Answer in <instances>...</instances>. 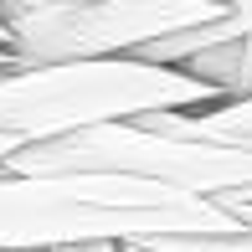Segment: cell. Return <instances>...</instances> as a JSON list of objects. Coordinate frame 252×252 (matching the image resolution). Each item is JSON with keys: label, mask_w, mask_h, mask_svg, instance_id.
<instances>
[{"label": "cell", "mask_w": 252, "mask_h": 252, "mask_svg": "<svg viewBox=\"0 0 252 252\" xmlns=\"http://www.w3.org/2000/svg\"><path fill=\"white\" fill-rule=\"evenodd\" d=\"M21 150H26V139H16V134H0V170H5Z\"/></svg>", "instance_id": "6"}, {"label": "cell", "mask_w": 252, "mask_h": 252, "mask_svg": "<svg viewBox=\"0 0 252 252\" xmlns=\"http://www.w3.org/2000/svg\"><path fill=\"white\" fill-rule=\"evenodd\" d=\"M62 252H124V247H108V242H98V247H62Z\"/></svg>", "instance_id": "7"}, {"label": "cell", "mask_w": 252, "mask_h": 252, "mask_svg": "<svg viewBox=\"0 0 252 252\" xmlns=\"http://www.w3.org/2000/svg\"><path fill=\"white\" fill-rule=\"evenodd\" d=\"M124 252H150V247H124Z\"/></svg>", "instance_id": "9"}, {"label": "cell", "mask_w": 252, "mask_h": 252, "mask_svg": "<svg viewBox=\"0 0 252 252\" xmlns=\"http://www.w3.org/2000/svg\"><path fill=\"white\" fill-rule=\"evenodd\" d=\"M242 216L139 175H0V252L139 247L159 237H237Z\"/></svg>", "instance_id": "1"}, {"label": "cell", "mask_w": 252, "mask_h": 252, "mask_svg": "<svg viewBox=\"0 0 252 252\" xmlns=\"http://www.w3.org/2000/svg\"><path fill=\"white\" fill-rule=\"evenodd\" d=\"M226 5L211 0H5L0 21L26 67L113 62L190 26H216Z\"/></svg>", "instance_id": "2"}, {"label": "cell", "mask_w": 252, "mask_h": 252, "mask_svg": "<svg viewBox=\"0 0 252 252\" xmlns=\"http://www.w3.org/2000/svg\"><path fill=\"white\" fill-rule=\"evenodd\" d=\"M134 124H144V129H155V134H190V139L247 144L252 150V98L196 108V113H150V119H134Z\"/></svg>", "instance_id": "3"}, {"label": "cell", "mask_w": 252, "mask_h": 252, "mask_svg": "<svg viewBox=\"0 0 252 252\" xmlns=\"http://www.w3.org/2000/svg\"><path fill=\"white\" fill-rule=\"evenodd\" d=\"M0 5H5V0H0Z\"/></svg>", "instance_id": "10"}, {"label": "cell", "mask_w": 252, "mask_h": 252, "mask_svg": "<svg viewBox=\"0 0 252 252\" xmlns=\"http://www.w3.org/2000/svg\"><path fill=\"white\" fill-rule=\"evenodd\" d=\"M232 211L242 216L247 232H237V237H159V242H139V247H150V252H252V201H237Z\"/></svg>", "instance_id": "5"}, {"label": "cell", "mask_w": 252, "mask_h": 252, "mask_svg": "<svg viewBox=\"0 0 252 252\" xmlns=\"http://www.w3.org/2000/svg\"><path fill=\"white\" fill-rule=\"evenodd\" d=\"M180 72L201 77V83L216 88L226 103L252 98V36H242V41H221V47H206V52L190 57Z\"/></svg>", "instance_id": "4"}, {"label": "cell", "mask_w": 252, "mask_h": 252, "mask_svg": "<svg viewBox=\"0 0 252 252\" xmlns=\"http://www.w3.org/2000/svg\"><path fill=\"white\" fill-rule=\"evenodd\" d=\"M211 5H226V10H232V0H211Z\"/></svg>", "instance_id": "8"}]
</instances>
